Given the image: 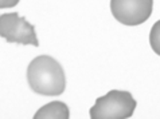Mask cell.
<instances>
[{"mask_svg":"<svg viewBox=\"0 0 160 119\" xmlns=\"http://www.w3.org/2000/svg\"><path fill=\"white\" fill-rule=\"evenodd\" d=\"M70 115L68 104L63 102H51L46 106H43L37 111L34 115L35 119H68Z\"/></svg>","mask_w":160,"mask_h":119,"instance_id":"cell-5","label":"cell"},{"mask_svg":"<svg viewBox=\"0 0 160 119\" xmlns=\"http://www.w3.org/2000/svg\"><path fill=\"white\" fill-rule=\"evenodd\" d=\"M27 80L31 90L41 95H59L66 86L62 66L47 55L32 59L27 68Z\"/></svg>","mask_w":160,"mask_h":119,"instance_id":"cell-1","label":"cell"},{"mask_svg":"<svg viewBox=\"0 0 160 119\" xmlns=\"http://www.w3.org/2000/svg\"><path fill=\"white\" fill-rule=\"evenodd\" d=\"M153 0H110L114 19L125 25H139L152 14Z\"/></svg>","mask_w":160,"mask_h":119,"instance_id":"cell-4","label":"cell"},{"mask_svg":"<svg viewBox=\"0 0 160 119\" xmlns=\"http://www.w3.org/2000/svg\"><path fill=\"white\" fill-rule=\"evenodd\" d=\"M149 43L152 50L158 55H160V20L152 25V30L149 34Z\"/></svg>","mask_w":160,"mask_h":119,"instance_id":"cell-6","label":"cell"},{"mask_svg":"<svg viewBox=\"0 0 160 119\" xmlns=\"http://www.w3.org/2000/svg\"><path fill=\"white\" fill-rule=\"evenodd\" d=\"M0 36L8 43L39 46L34 25L16 12L0 15Z\"/></svg>","mask_w":160,"mask_h":119,"instance_id":"cell-3","label":"cell"},{"mask_svg":"<svg viewBox=\"0 0 160 119\" xmlns=\"http://www.w3.org/2000/svg\"><path fill=\"white\" fill-rule=\"evenodd\" d=\"M19 3V0H0V8H10Z\"/></svg>","mask_w":160,"mask_h":119,"instance_id":"cell-7","label":"cell"},{"mask_svg":"<svg viewBox=\"0 0 160 119\" xmlns=\"http://www.w3.org/2000/svg\"><path fill=\"white\" fill-rule=\"evenodd\" d=\"M136 100L128 91L113 90L100 96L90 108L92 119H125L132 117Z\"/></svg>","mask_w":160,"mask_h":119,"instance_id":"cell-2","label":"cell"}]
</instances>
